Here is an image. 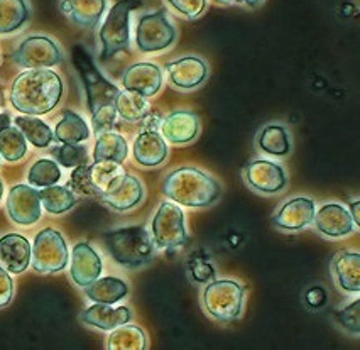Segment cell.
<instances>
[{
    "label": "cell",
    "mask_w": 360,
    "mask_h": 350,
    "mask_svg": "<svg viewBox=\"0 0 360 350\" xmlns=\"http://www.w3.org/2000/svg\"><path fill=\"white\" fill-rule=\"evenodd\" d=\"M332 274L345 293L360 291V254L343 251L333 257Z\"/></svg>",
    "instance_id": "cell-23"
},
{
    "label": "cell",
    "mask_w": 360,
    "mask_h": 350,
    "mask_svg": "<svg viewBox=\"0 0 360 350\" xmlns=\"http://www.w3.org/2000/svg\"><path fill=\"white\" fill-rule=\"evenodd\" d=\"M60 9L77 26L94 29L107 9V0H61Z\"/></svg>",
    "instance_id": "cell-20"
},
{
    "label": "cell",
    "mask_w": 360,
    "mask_h": 350,
    "mask_svg": "<svg viewBox=\"0 0 360 350\" xmlns=\"http://www.w3.org/2000/svg\"><path fill=\"white\" fill-rule=\"evenodd\" d=\"M15 63L22 68H53L61 61V51L53 39L32 36L22 41L14 53Z\"/></svg>",
    "instance_id": "cell-10"
},
{
    "label": "cell",
    "mask_w": 360,
    "mask_h": 350,
    "mask_svg": "<svg viewBox=\"0 0 360 350\" xmlns=\"http://www.w3.org/2000/svg\"><path fill=\"white\" fill-rule=\"evenodd\" d=\"M11 126V115L9 114H0V131H2L4 127Z\"/></svg>",
    "instance_id": "cell-47"
},
{
    "label": "cell",
    "mask_w": 360,
    "mask_h": 350,
    "mask_svg": "<svg viewBox=\"0 0 360 350\" xmlns=\"http://www.w3.org/2000/svg\"><path fill=\"white\" fill-rule=\"evenodd\" d=\"M102 274V259L90 244L79 242L71 254V279L75 285L86 287Z\"/></svg>",
    "instance_id": "cell-17"
},
{
    "label": "cell",
    "mask_w": 360,
    "mask_h": 350,
    "mask_svg": "<svg viewBox=\"0 0 360 350\" xmlns=\"http://www.w3.org/2000/svg\"><path fill=\"white\" fill-rule=\"evenodd\" d=\"M166 2L186 19H198L207 9V0H166Z\"/></svg>",
    "instance_id": "cell-41"
},
{
    "label": "cell",
    "mask_w": 360,
    "mask_h": 350,
    "mask_svg": "<svg viewBox=\"0 0 360 350\" xmlns=\"http://www.w3.org/2000/svg\"><path fill=\"white\" fill-rule=\"evenodd\" d=\"M304 299H307V303L311 308H321L326 303V293L323 287L320 286L311 287L307 293V297H304Z\"/></svg>",
    "instance_id": "cell-43"
},
{
    "label": "cell",
    "mask_w": 360,
    "mask_h": 350,
    "mask_svg": "<svg viewBox=\"0 0 360 350\" xmlns=\"http://www.w3.org/2000/svg\"><path fill=\"white\" fill-rule=\"evenodd\" d=\"M114 107L117 115L122 117L127 122H139L150 114V105L148 97L132 90H122L115 97Z\"/></svg>",
    "instance_id": "cell-27"
},
{
    "label": "cell",
    "mask_w": 360,
    "mask_h": 350,
    "mask_svg": "<svg viewBox=\"0 0 360 350\" xmlns=\"http://www.w3.org/2000/svg\"><path fill=\"white\" fill-rule=\"evenodd\" d=\"M127 153L129 145L124 137L110 131L98 136L94 151V161H115L122 164L127 157Z\"/></svg>",
    "instance_id": "cell-32"
},
{
    "label": "cell",
    "mask_w": 360,
    "mask_h": 350,
    "mask_svg": "<svg viewBox=\"0 0 360 350\" xmlns=\"http://www.w3.org/2000/svg\"><path fill=\"white\" fill-rule=\"evenodd\" d=\"M244 286L232 279L208 283L203 291V306L212 318L219 322H233L244 308Z\"/></svg>",
    "instance_id": "cell-6"
},
{
    "label": "cell",
    "mask_w": 360,
    "mask_h": 350,
    "mask_svg": "<svg viewBox=\"0 0 360 350\" xmlns=\"http://www.w3.org/2000/svg\"><path fill=\"white\" fill-rule=\"evenodd\" d=\"M129 286L119 278H98L91 285L85 287V294L95 303H107L114 305L120 299L127 297Z\"/></svg>",
    "instance_id": "cell-26"
},
{
    "label": "cell",
    "mask_w": 360,
    "mask_h": 350,
    "mask_svg": "<svg viewBox=\"0 0 360 350\" xmlns=\"http://www.w3.org/2000/svg\"><path fill=\"white\" fill-rule=\"evenodd\" d=\"M117 120V110L114 105H103L100 107L97 112L91 114V124H94V132L95 136L105 134L110 132L115 127Z\"/></svg>",
    "instance_id": "cell-39"
},
{
    "label": "cell",
    "mask_w": 360,
    "mask_h": 350,
    "mask_svg": "<svg viewBox=\"0 0 360 350\" xmlns=\"http://www.w3.org/2000/svg\"><path fill=\"white\" fill-rule=\"evenodd\" d=\"M200 134V117L190 110L171 112L161 120V136L171 144H188Z\"/></svg>",
    "instance_id": "cell-15"
},
{
    "label": "cell",
    "mask_w": 360,
    "mask_h": 350,
    "mask_svg": "<svg viewBox=\"0 0 360 350\" xmlns=\"http://www.w3.org/2000/svg\"><path fill=\"white\" fill-rule=\"evenodd\" d=\"M142 6H144L142 0H119L112 6L98 34L100 43H102L100 60H112L115 54L129 48L131 44V14L132 11L139 9Z\"/></svg>",
    "instance_id": "cell-4"
},
{
    "label": "cell",
    "mask_w": 360,
    "mask_h": 350,
    "mask_svg": "<svg viewBox=\"0 0 360 350\" xmlns=\"http://www.w3.org/2000/svg\"><path fill=\"white\" fill-rule=\"evenodd\" d=\"M68 245L58 231L44 228L36 235L32 244V268L36 273H60L68 264Z\"/></svg>",
    "instance_id": "cell-7"
},
{
    "label": "cell",
    "mask_w": 360,
    "mask_h": 350,
    "mask_svg": "<svg viewBox=\"0 0 360 350\" xmlns=\"http://www.w3.org/2000/svg\"><path fill=\"white\" fill-rule=\"evenodd\" d=\"M70 188L75 193L83 195V197H97V191H95L90 180V164L85 162V164H79L75 168L70 180Z\"/></svg>",
    "instance_id": "cell-38"
},
{
    "label": "cell",
    "mask_w": 360,
    "mask_h": 350,
    "mask_svg": "<svg viewBox=\"0 0 360 350\" xmlns=\"http://www.w3.org/2000/svg\"><path fill=\"white\" fill-rule=\"evenodd\" d=\"M162 191L171 202L185 207H208L221 195L220 183L198 168H178L167 174Z\"/></svg>",
    "instance_id": "cell-2"
},
{
    "label": "cell",
    "mask_w": 360,
    "mask_h": 350,
    "mask_svg": "<svg viewBox=\"0 0 360 350\" xmlns=\"http://www.w3.org/2000/svg\"><path fill=\"white\" fill-rule=\"evenodd\" d=\"M39 198L41 205L46 208V212L53 215L65 214L77 203V197L73 195V191H70V188H66V186L58 185L46 186L43 191H39Z\"/></svg>",
    "instance_id": "cell-34"
},
{
    "label": "cell",
    "mask_w": 360,
    "mask_h": 350,
    "mask_svg": "<svg viewBox=\"0 0 360 350\" xmlns=\"http://www.w3.org/2000/svg\"><path fill=\"white\" fill-rule=\"evenodd\" d=\"M71 60H73L75 68H77L83 86H85L88 108H90L91 114L103 105H114L115 97L120 90L100 73L86 49L79 44L75 46L73 51H71Z\"/></svg>",
    "instance_id": "cell-5"
},
{
    "label": "cell",
    "mask_w": 360,
    "mask_h": 350,
    "mask_svg": "<svg viewBox=\"0 0 360 350\" xmlns=\"http://www.w3.org/2000/svg\"><path fill=\"white\" fill-rule=\"evenodd\" d=\"M359 308H360V299H354L350 305H347L345 308H342L340 311L337 313V320L338 323L342 325L343 328L352 333H360V313H359Z\"/></svg>",
    "instance_id": "cell-40"
},
{
    "label": "cell",
    "mask_w": 360,
    "mask_h": 350,
    "mask_svg": "<svg viewBox=\"0 0 360 350\" xmlns=\"http://www.w3.org/2000/svg\"><path fill=\"white\" fill-rule=\"evenodd\" d=\"M315 222L316 228L320 233L330 239H338V237L350 235L354 232V220H352L350 212L345 207L338 205V203H326L315 212Z\"/></svg>",
    "instance_id": "cell-16"
},
{
    "label": "cell",
    "mask_w": 360,
    "mask_h": 350,
    "mask_svg": "<svg viewBox=\"0 0 360 350\" xmlns=\"http://www.w3.org/2000/svg\"><path fill=\"white\" fill-rule=\"evenodd\" d=\"M131 310L127 306H112L107 303H97V305L86 308L82 313V320L86 325L97 327L100 330H114L119 325L129 323L131 320Z\"/></svg>",
    "instance_id": "cell-24"
},
{
    "label": "cell",
    "mask_w": 360,
    "mask_h": 350,
    "mask_svg": "<svg viewBox=\"0 0 360 350\" xmlns=\"http://www.w3.org/2000/svg\"><path fill=\"white\" fill-rule=\"evenodd\" d=\"M103 242L117 264L124 268H141L153 259V239L141 225L115 228V231L103 233Z\"/></svg>",
    "instance_id": "cell-3"
},
{
    "label": "cell",
    "mask_w": 360,
    "mask_h": 350,
    "mask_svg": "<svg viewBox=\"0 0 360 350\" xmlns=\"http://www.w3.org/2000/svg\"><path fill=\"white\" fill-rule=\"evenodd\" d=\"M51 154L60 164L65 168H77L79 164H85L88 161V149L79 143H61L53 148Z\"/></svg>",
    "instance_id": "cell-37"
},
{
    "label": "cell",
    "mask_w": 360,
    "mask_h": 350,
    "mask_svg": "<svg viewBox=\"0 0 360 350\" xmlns=\"http://www.w3.org/2000/svg\"><path fill=\"white\" fill-rule=\"evenodd\" d=\"M191 271H193L191 274H193V278L198 283H207L215 278V271H213L210 264H205V262H198V264H196Z\"/></svg>",
    "instance_id": "cell-44"
},
{
    "label": "cell",
    "mask_w": 360,
    "mask_h": 350,
    "mask_svg": "<svg viewBox=\"0 0 360 350\" xmlns=\"http://www.w3.org/2000/svg\"><path fill=\"white\" fill-rule=\"evenodd\" d=\"M359 205L360 202H354L350 203V210H352V220H354L355 225H360V215H359Z\"/></svg>",
    "instance_id": "cell-46"
},
{
    "label": "cell",
    "mask_w": 360,
    "mask_h": 350,
    "mask_svg": "<svg viewBox=\"0 0 360 350\" xmlns=\"http://www.w3.org/2000/svg\"><path fill=\"white\" fill-rule=\"evenodd\" d=\"M32 245L19 233H7L0 239V262L12 274L24 273L31 264Z\"/></svg>",
    "instance_id": "cell-19"
},
{
    "label": "cell",
    "mask_w": 360,
    "mask_h": 350,
    "mask_svg": "<svg viewBox=\"0 0 360 350\" xmlns=\"http://www.w3.org/2000/svg\"><path fill=\"white\" fill-rule=\"evenodd\" d=\"M2 193H4V185H2V180H0V200H2Z\"/></svg>",
    "instance_id": "cell-48"
},
{
    "label": "cell",
    "mask_w": 360,
    "mask_h": 350,
    "mask_svg": "<svg viewBox=\"0 0 360 350\" xmlns=\"http://www.w3.org/2000/svg\"><path fill=\"white\" fill-rule=\"evenodd\" d=\"M171 85L179 90L198 89L208 77V65L198 56H183L166 65Z\"/></svg>",
    "instance_id": "cell-14"
},
{
    "label": "cell",
    "mask_w": 360,
    "mask_h": 350,
    "mask_svg": "<svg viewBox=\"0 0 360 350\" xmlns=\"http://www.w3.org/2000/svg\"><path fill=\"white\" fill-rule=\"evenodd\" d=\"M41 205L39 191H36L32 186L27 185H15L9 191L7 198V212L11 219L19 225H32L41 219Z\"/></svg>",
    "instance_id": "cell-12"
},
{
    "label": "cell",
    "mask_w": 360,
    "mask_h": 350,
    "mask_svg": "<svg viewBox=\"0 0 360 350\" xmlns=\"http://www.w3.org/2000/svg\"><path fill=\"white\" fill-rule=\"evenodd\" d=\"M142 198H144V188H142L141 181L129 173H125L124 180L114 190L102 195L103 202L117 212L132 210L139 205Z\"/></svg>",
    "instance_id": "cell-22"
},
{
    "label": "cell",
    "mask_w": 360,
    "mask_h": 350,
    "mask_svg": "<svg viewBox=\"0 0 360 350\" xmlns=\"http://www.w3.org/2000/svg\"><path fill=\"white\" fill-rule=\"evenodd\" d=\"M213 2L220 4V6H247L255 7L262 2V0H213Z\"/></svg>",
    "instance_id": "cell-45"
},
{
    "label": "cell",
    "mask_w": 360,
    "mask_h": 350,
    "mask_svg": "<svg viewBox=\"0 0 360 350\" xmlns=\"http://www.w3.org/2000/svg\"><path fill=\"white\" fill-rule=\"evenodd\" d=\"M188 242L185 214L174 202H165L153 219V244L158 249L181 247Z\"/></svg>",
    "instance_id": "cell-9"
},
{
    "label": "cell",
    "mask_w": 360,
    "mask_h": 350,
    "mask_svg": "<svg viewBox=\"0 0 360 350\" xmlns=\"http://www.w3.org/2000/svg\"><path fill=\"white\" fill-rule=\"evenodd\" d=\"M27 153V141L18 127L7 126L0 131V156L9 162L22 160Z\"/></svg>",
    "instance_id": "cell-35"
},
{
    "label": "cell",
    "mask_w": 360,
    "mask_h": 350,
    "mask_svg": "<svg viewBox=\"0 0 360 350\" xmlns=\"http://www.w3.org/2000/svg\"><path fill=\"white\" fill-rule=\"evenodd\" d=\"M134 157L146 168L162 164L167 157V144L165 137L156 131L141 132L134 143Z\"/></svg>",
    "instance_id": "cell-21"
},
{
    "label": "cell",
    "mask_w": 360,
    "mask_h": 350,
    "mask_svg": "<svg viewBox=\"0 0 360 350\" xmlns=\"http://www.w3.org/2000/svg\"><path fill=\"white\" fill-rule=\"evenodd\" d=\"M63 82L49 68H32L20 73L11 89V103L24 115H44L60 103Z\"/></svg>",
    "instance_id": "cell-1"
},
{
    "label": "cell",
    "mask_w": 360,
    "mask_h": 350,
    "mask_svg": "<svg viewBox=\"0 0 360 350\" xmlns=\"http://www.w3.org/2000/svg\"><path fill=\"white\" fill-rule=\"evenodd\" d=\"M90 137V129H88L85 119L73 110L63 112L61 120L54 129V139L60 143H83Z\"/></svg>",
    "instance_id": "cell-28"
},
{
    "label": "cell",
    "mask_w": 360,
    "mask_h": 350,
    "mask_svg": "<svg viewBox=\"0 0 360 350\" xmlns=\"http://www.w3.org/2000/svg\"><path fill=\"white\" fill-rule=\"evenodd\" d=\"M125 171L120 162L115 161H94L90 164V180L97 195H105L124 180Z\"/></svg>",
    "instance_id": "cell-25"
},
{
    "label": "cell",
    "mask_w": 360,
    "mask_h": 350,
    "mask_svg": "<svg viewBox=\"0 0 360 350\" xmlns=\"http://www.w3.org/2000/svg\"><path fill=\"white\" fill-rule=\"evenodd\" d=\"M176 29L167 19V12L159 9L142 15L136 29V44L142 53H158L173 46Z\"/></svg>",
    "instance_id": "cell-8"
},
{
    "label": "cell",
    "mask_w": 360,
    "mask_h": 350,
    "mask_svg": "<svg viewBox=\"0 0 360 350\" xmlns=\"http://www.w3.org/2000/svg\"><path fill=\"white\" fill-rule=\"evenodd\" d=\"M31 11L26 0H0V34L19 31L29 20Z\"/></svg>",
    "instance_id": "cell-29"
},
{
    "label": "cell",
    "mask_w": 360,
    "mask_h": 350,
    "mask_svg": "<svg viewBox=\"0 0 360 350\" xmlns=\"http://www.w3.org/2000/svg\"><path fill=\"white\" fill-rule=\"evenodd\" d=\"M146 347V333L136 325L127 323L115 327L107 342V349L110 350H144Z\"/></svg>",
    "instance_id": "cell-33"
},
{
    "label": "cell",
    "mask_w": 360,
    "mask_h": 350,
    "mask_svg": "<svg viewBox=\"0 0 360 350\" xmlns=\"http://www.w3.org/2000/svg\"><path fill=\"white\" fill-rule=\"evenodd\" d=\"M315 202L307 197H296L288 200L276 212L273 222L284 232H300L313 223L315 219Z\"/></svg>",
    "instance_id": "cell-13"
},
{
    "label": "cell",
    "mask_w": 360,
    "mask_h": 350,
    "mask_svg": "<svg viewBox=\"0 0 360 350\" xmlns=\"http://www.w3.org/2000/svg\"><path fill=\"white\" fill-rule=\"evenodd\" d=\"M61 178L60 166L51 160H39L31 166L27 180L36 188H46V186L56 185Z\"/></svg>",
    "instance_id": "cell-36"
},
{
    "label": "cell",
    "mask_w": 360,
    "mask_h": 350,
    "mask_svg": "<svg viewBox=\"0 0 360 350\" xmlns=\"http://www.w3.org/2000/svg\"><path fill=\"white\" fill-rule=\"evenodd\" d=\"M259 148L269 156L283 157L291 151V141L286 127L281 124H269L261 131L257 137Z\"/></svg>",
    "instance_id": "cell-30"
},
{
    "label": "cell",
    "mask_w": 360,
    "mask_h": 350,
    "mask_svg": "<svg viewBox=\"0 0 360 350\" xmlns=\"http://www.w3.org/2000/svg\"><path fill=\"white\" fill-rule=\"evenodd\" d=\"M15 127L22 132L26 141L34 144L36 148H48L53 143V131L46 122L37 119V115H19L14 119Z\"/></svg>",
    "instance_id": "cell-31"
},
{
    "label": "cell",
    "mask_w": 360,
    "mask_h": 350,
    "mask_svg": "<svg viewBox=\"0 0 360 350\" xmlns=\"http://www.w3.org/2000/svg\"><path fill=\"white\" fill-rule=\"evenodd\" d=\"M14 294V281H12L9 271L0 266V308L7 306Z\"/></svg>",
    "instance_id": "cell-42"
},
{
    "label": "cell",
    "mask_w": 360,
    "mask_h": 350,
    "mask_svg": "<svg viewBox=\"0 0 360 350\" xmlns=\"http://www.w3.org/2000/svg\"><path fill=\"white\" fill-rule=\"evenodd\" d=\"M244 180L250 188L261 193H279L286 186L288 178L283 166L267 160H255L244 168Z\"/></svg>",
    "instance_id": "cell-11"
},
{
    "label": "cell",
    "mask_w": 360,
    "mask_h": 350,
    "mask_svg": "<svg viewBox=\"0 0 360 350\" xmlns=\"http://www.w3.org/2000/svg\"><path fill=\"white\" fill-rule=\"evenodd\" d=\"M125 90L137 91L144 97H154L162 86V70L154 63H137L129 66L122 74Z\"/></svg>",
    "instance_id": "cell-18"
}]
</instances>
